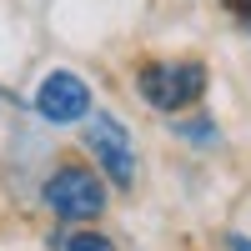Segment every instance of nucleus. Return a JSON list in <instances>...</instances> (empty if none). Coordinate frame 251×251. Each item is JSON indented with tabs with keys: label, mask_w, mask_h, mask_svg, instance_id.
<instances>
[{
	"label": "nucleus",
	"mask_w": 251,
	"mask_h": 251,
	"mask_svg": "<svg viewBox=\"0 0 251 251\" xmlns=\"http://www.w3.org/2000/svg\"><path fill=\"white\" fill-rule=\"evenodd\" d=\"M40 201L60 226H86L106 211V176L86 161H60L40 186Z\"/></svg>",
	"instance_id": "f257e3e1"
},
{
	"label": "nucleus",
	"mask_w": 251,
	"mask_h": 251,
	"mask_svg": "<svg viewBox=\"0 0 251 251\" xmlns=\"http://www.w3.org/2000/svg\"><path fill=\"white\" fill-rule=\"evenodd\" d=\"M206 66L201 60H146L136 71V96L161 116H181L206 96Z\"/></svg>",
	"instance_id": "f03ea898"
},
{
	"label": "nucleus",
	"mask_w": 251,
	"mask_h": 251,
	"mask_svg": "<svg viewBox=\"0 0 251 251\" xmlns=\"http://www.w3.org/2000/svg\"><path fill=\"white\" fill-rule=\"evenodd\" d=\"M86 151L96 156L106 186H116V191H131V186H136L141 156H136V141H131V131H126L121 116L91 111V121H86Z\"/></svg>",
	"instance_id": "7ed1b4c3"
},
{
	"label": "nucleus",
	"mask_w": 251,
	"mask_h": 251,
	"mask_svg": "<svg viewBox=\"0 0 251 251\" xmlns=\"http://www.w3.org/2000/svg\"><path fill=\"white\" fill-rule=\"evenodd\" d=\"M35 116L46 121V126H86L91 121V86H86V75L80 71H66V66H55L40 75V86H35Z\"/></svg>",
	"instance_id": "20e7f679"
},
{
	"label": "nucleus",
	"mask_w": 251,
	"mask_h": 251,
	"mask_svg": "<svg viewBox=\"0 0 251 251\" xmlns=\"http://www.w3.org/2000/svg\"><path fill=\"white\" fill-rule=\"evenodd\" d=\"M60 251H116V241L106 231H91V226H80V231H71L66 241H60Z\"/></svg>",
	"instance_id": "39448f33"
},
{
	"label": "nucleus",
	"mask_w": 251,
	"mask_h": 251,
	"mask_svg": "<svg viewBox=\"0 0 251 251\" xmlns=\"http://www.w3.org/2000/svg\"><path fill=\"white\" fill-rule=\"evenodd\" d=\"M176 131H181L186 141H206V146H211V141H216V126H211V121H206V116H201V121H181V126H176Z\"/></svg>",
	"instance_id": "423d86ee"
},
{
	"label": "nucleus",
	"mask_w": 251,
	"mask_h": 251,
	"mask_svg": "<svg viewBox=\"0 0 251 251\" xmlns=\"http://www.w3.org/2000/svg\"><path fill=\"white\" fill-rule=\"evenodd\" d=\"M226 251H251V236H241V231H226Z\"/></svg>",
	"instance_id": "0eeeda50"
}]
</instances>
